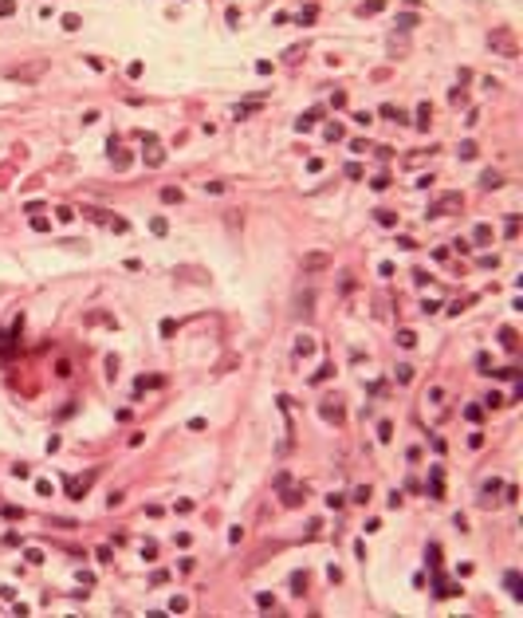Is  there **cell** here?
I'll list each match as a JSON object with an SVG mask.
<instances>
[{"label":"cell","mask_w":523,"mask_h":618,"mask_svg":"<svg viewBox=\"0 0 523 618\" xmlns=\"http://www.w3.org/2000/svg\"><path fill=\"white\" fill-rule=\"evenodd\" d=\"M83 217H91L95 225H110L114 232H130V221L118 217V213H106V209H95V205H83Z\"/></svg>","instance_id":"1"},{"label":"cell","mask_w":523,"mask_h":618,"mask_svg":"<svg viewBox=\"0 0 523 618\" xmlns=\"http://www.w3.org/2000/svg\"><path fill=\"white\" fill-rule=\"evenodd\" d=\"M488 48H492V52H500V55H508V59H516V55H520V40H516L508 28H500V32H492V36H488Z\"/></svg>","instance_id":"2"},{"label":"cell","mask_w":523,"mask_h":618,"mask_svg":"<svg viewBox=\"0 0 523 618\" xmlns=\"http://www.w3.org/2000/svg\"><path fill=\"white\" fill-rule=\"evenodd\" d=\"M44 71H48V63H28V67H8L4 75H8V79H24V83H32V79H40Z\"/></svg>","instance_id":"3"},{"label":"cell","mask_w":523,"mask_h":618,"mask_svg":"<svg viewBox=\"0 0 523 618\" xmlns=\"http://www.w3.org/2000/svg\"><path fill=\"white\" fill-rule=\"evenodd\" d=\"M464 209V197L460 193H453V197H445V201H437V205L429 209V217H441V213H460Z\"/></svg>","instance_id":"4"},{"label":"cell","mask_w":523,"mask_h":618,"mask_svg":"<svg viewBox=\"0 0 523 618\" xmlns=\"http://www.w3.org/2000/svg\"><path fill=\"white\" fill-rule=\"evenodd\" d=\"M279 492H283V504H287V508H299V504H303V496H307V488H291V480H283V484H279Z\"/></svg>","instance_id":"5"},{"label":"cell","mask_w":523,"mask_h":618,"mask_svg":"<svg viewBox=\"0 0 523 618\" xmlns=\"http://www.w3.org/2000/svg\"><path fill=\"white\" fill-rule=\"evenodd\" d=\"M323 417H327V421H334V425H342V421H346L342 402H338V398H327V402H323Z\"/></svg>","instance_id":"6"},{"label":"cell","mask_w":523,"mask_h":618,"mask_svg":"<svg viewBox=\"0 0 523 618\" xmlns=\"http://www.w3.org/2000/svg\"><path fill=\"white\" fill-rule=\"evenodd\" d=\"M327 264H330L327 252H307V256H303V272H323Z\"/></svg>","instance_id":"7"},{"label":"cell","mask_w":523,"mask_h":618,"mask_svg":"<svg viewBox=\"0 0 523 618\" xmlns=\"http://www.w3.org/2000/svg\"><path fill=\"white\" fill-rule=\"evenodd\" d=\"M146 146H150V150H146V165H161V161H165V154L157 150V138H154V134H146Z\"/></svg>","instance_id":"8"},{"label":"cell","mask_w":523,"mask_h":618,"mask_svg":"<svg viewBox=\"0 0 523 618\" xmlns=\"http://www.w3.org/2000/svg\"><path fill=\"white\" fill-rule=\"evenodd\" d=\"M500 343H504L508 351H520V331H516V327H504V331H500Z\"/></svg>","instance_id":"9"},{"label":"cell","mask_w":523,"mask_h":618,"mask_svg":"<svg viewBox=\"0 0 523 618\" xmlns=\"http://www.w3.org/2000/svg\"><path fill=\"white\" fill-rule=\"evenodd\" d=\"M429 122H433V106L417 103V126H413V130H429Z\"/></svg>","instance_id":"10"},{"label":"cell","mask_w":523,"mask_h":618,"mask_svg":"<svg viewBox=\"0 0 523 618\" xmlns=\"http://www.w3.org/2000/svg\"><path fill=\"white\" fill-rule=\"evenodd\" d=\"M91 484H95V476H83V480H71V488H67V492L79 500V496H87V488H91Z\"/></svg>","instance_id":"11"},{"label":"cell","mask_w":523,"mask_h":618,"mask_svg":"<svg viewBox=\"0 0 523 618\" xmlns=\"http://www.w3.org/2000/svg\"><path fill=\"white\" fill-rule=\"evenodd\" d=\"M382 118H393L397 126H405V122H409V118H405V110H397L393 103H386V106H382Z\"/></svg>","instance_id":"12"},{"label":"cell","mask_w":523,"mask_h":618,"mask_svg":"<svg viewBox=\"0 0 523 618\" xmlns=\"http://www.w3.org/2000/svg\"><path fill=\"white\" fill-rule=\"evenodd\" d=\"M374 217H378V225H382V229H393V225H397V213H393V209H378Z\"/></svg>","instance_id":"13"},{"label":"cell","mask_w":523,"mask_h":618,"mask_svg":"<svg viewBox=\"0 0 523 618\" xmlns=\"http://www.w3.org/2000/svg\"><path fill=\"white\" fill-rule=\"evenodd\" d=\"M295 355H315V339L311 335H299V339H295Z\"/></svg>","instance_id":"14"},{"label":"cell","mask_w":523,"mask_h":618,"mask_svg":"<svg viewBox=\"0 0 523 618\" xmlns=\"http://www.w3.org/2000/svg\"><path fill=\"white\" fill-rule=\"evenodd\" d=\"M157 386H165L161 374H146V378H138V390H157Z\"/></svg>","instance_id":"15"},{"label":"cell","mask_w":523,"mask_h":618,"mask_svg":"<svg viewBox=\"0 0 523 618\" xmlns=\"http://www.w3.org/2000/svg\"><path fill=\"white\" fill-rule=\"evenodd\" d=\"M386 8V0H366V4H358V16H378Z\"/></svg>","instance_id":"16"},{"label":"cell","mask_w":523,"mask_h":618,"mask_svg":"<svg viewBox=\"0 0 523 618\" xmlns=\"http://www.w3.org/2000/svg\"><path fill=\"white\" fill-rule=\"evenodd\" d=\"M319 118H323V106H311V110L299 118V130H307V126H311V122H319Z\"/></svg>","instance_id":"17"},{"label":"cell","mask_w":523,"mask_h":618,"mask_svg":"<svg viewBox=\"0 0 523 618\" xmlns=\"http://www.w3.org/2000/svg\"><path fill=\"white\" fill-rule=\"evenodd\" d=\"M161 201H165V205H177V201H181V189H177V185H165V189H161Z\"/></svg>","instance_id":"18"},{"label":"cell","mask_w":523,"mask_h":618,"mask_svg":"<svg viewBox=\"0 0 523 618\" xmlns=\"http://www.w3.org/2000/svg\"><path fill=\"white\" fill-rule=\"evenodd\" d=\"M342 138H346V130H342L338 122H330V126H327V142H342Z\"/></svg>","instance_id":"19"},{"label":"cell","mask_w":523,"mask_h":618,"mask_svg":"<svg viewBox=\"0 0 523 618\" xmlns=\"http://www.w3.org/2000/svg\"><path fill=\"white\" fill-rule=\"evenodd\" d=\"M500 181H504V177H500V173H496V169H488V173H484V177H480V185H484V189H496V185H500Z\"/></svg>","instance_id":"20"},{"label":"cell","mask_w":523,"mask_h":618,"mask_svg":"<svg viewBox=\"0 0 523 618\" xmlns=\"http://www.w3.org/2000/svg\"><path fill=\"white\" fill-rule=\"evenodd\" d=\"M472 240H476V244H488V240H492V225H480V229L472 232Z\"/></svg>","instance_id":"21"},{"label":"cell","mask_w":523,"mask_h":618,"mask_svg":"<svg viewBox=\"0 0 523 618\" xmlns=\"http://www.w3.org/2000/svg\"><path fill=\"white\" fill-rule=\"evenodd\" d=\"M512 591H516V599H523V587H520V571H508V579H504Z\"/></svg>","instance_id":"22"},{"label":"cell","mask_w":523,"mask_h":618,"mask_svg":"<svg viewBox=\"0 0 523 618\" xmlns=\"http://www.w3.org/2000/svg\"><path fill=\"white\" fill-rule=\"evenodd\" d=\"M350 500H354V504H366L370 500V484H358V488L350 492Z\"/></svg>","instance_id":"23"},{"label":"cell","mask_w":523,"mask_h":618,"mask_svg":"<svg viewBox=\"0 0 523 618\" xmlns=\"http://www.w3.org/2000/svg\"><path fill=\"white\" fill-rule=\"evenodd\" d=\"M397 343H401V347H413V343H417V335H413L409 327H401V331H397Z\"/></svg>","instance_id":"24"},{"label":"cell","mask_w":523,"mask_h":618,"mask_svg":"<svg viewBox=\"0 0 523 618\" xmlns=\"http://www.w3.org/2000/svg\"><path fill=\"white\" fill-rule=\"evenodd\" d=\"M110 154H114V165H118V169L130 165V154H126V150H114V146H110Z\"/></svg>","instance_id":"25"},{"label":"cell","mask_w":523,"mask_h":618,"mask_svg":"<svg viewBox=\"0 0 523 618\" xmlns=\"http://www.w3.org/2000/svg\"><path fill=\"white\" fill-rule=\"evenodd\" d=\"M256 607H260V611H275V599L263 591V595H256Z\"/></svg>","instance_id":"26"},{"label":"cell","mask_w":523,"mask_h":618,"mask_svg":"<svg viewBox=\"0 0 523 618\" xmlns=\"http://www.w3.org/2000/svg\"><path fill=\"white\" fill-rule=\"evenodd\" d=\"M32 229H36V232H48V229H52V221H48V217H40V213H36V217H32Z\"/></svg>","instance_id":"27"},{"label":"cell","mask_w":523,"mask_h":618,"mask_svg":"<svg viewBox=\"0 0 523 618\" xmlns=\"http://www.w3.org/2000/svg\"><path fill=\"white\" fill-rule=\"evenodd\" d=\"M393 378H397L401 386H405V382H413V366H397V374H393Z\"/></svg>","instance_id":"28"},{"label":"cell","mask_w":523,"mask_h":618,"mask_svg":"<svg viewBox=\"0 0 523 618\" xmlns=\"http://www.w3.org/2000/svg\"><path fill=\"white\" fill-rule=\"evenodd\" d=\"M291 591H307V575H303V571L291 575Z\"/></svg>","instance_id":"29"},{"label":"cell","mask_w":523,"mask_h":618,"mask_svg":"<svg viewBox=\"0 0 523 618\" xmlns=\"http://www.w3.org/2000/svg\"><path fill=\"white\" fill-rule=\"evenodd\" d=\"M205 193H228V181H205Z\"/></svg>","instance_id":"30"},{"label":"cell","mask_w":523,"mask_h":618,"mask_svg":"<svg viewBox=\"0 0 523 618\" xmlns=\"http://www.w3.org/2000/svg\"><path fill=\"white\" fill-rule=\"evenodd\" d=\"M150 229H154L157 236H165V232H169V225H165V217H154V221H150Z\"/></svg>","instance_id":"31"},{"label":"cell","mask_w":523,"mask_h":618,"mask_svg":"<svg viewBox=\"0 0 523 618\" xmlns=\"http://www.w3.org/2000/svg\"><path fill=\"white\" fill-rule=\"evenodd\" d=\"M79 24H83V20H79V16H75V12H67V16H63V28H67V32H75V28H79Z\"/></svg>","instance_id":"32"},{"label":"cell","mask_w":523,"mask_h":618,"mask_svg":"<svg viewBox=\"0 0 523 618\" xmlns=\"http://www.w3.org/2000/svg\"><path fill=\"white\" fill-rule=\"evenodd\" d=\"M504 232H508V236H520V217H508V225H504Z\"/></svg>","instance_id":"33"},{"label":"cell","mask_w":523,"mask_h":618,"mask_svg":"<svg viewBox=\"0 0 523 618\" xmlns=\"http://www.w3.org/2000/svg\"><path fill=\"white\" fill-rule=\"evenodd\" d=\"M350 150H354V154H366L370 142H366V138H350Z\"/></svg>","instance_id":"34"},{"label":"cell","mask_w":523,"mask_h":618,"mask_svg":"<svg viewBox=\"0 0 523 618\" xmlns=\"http://www.w3.org/2000/svg\"><path fill=\"white\" fill-rule=\"evenodd\" d=\"M55 217H59V221H75V209H71V205H59V209H55Z\"/></svg>","instance_id":"35"},{"label":"cell","mask_w":523,"mask_h":618,"mask_svg":"<svg viewBox=\"0 0 523 618\" xmlns=\"http://www.w3.org/2000/svg\"><path fill=\"white\" fill-rule=\"evenodd\" d=\"M354 122H358V126H370V122H374V114H370V110H354Z\"/></svg>","instance_id":"36"},{"label":"cell","mask_w":523,"mask_h":618,"mask_svg":"<svg viewBox=\"0 0 523 618\" xmlns=\"http://www.w3.org/2000/svg\"><path fill=\"white\" fill-rule=\"evenodd\" d=\"M315 16H319V8H315V4H307V8H303V16H299V20H303V24H315Z\"/></svg>","instance_id":"37"},{"label":"cell","mask_w":523,"mask_h":618,"mask_svg":"<svg viewBox=\"0 0 523 618\" xmlns=\"http://www.w3.org/2000/svg\"><path fill=\"white\" fill-rule=\"evenodd\" d=\"M378 437H382V441H390V437H393V425H390V421H382V425H378Z\"/></svg>","instance_id":"38"},{"label":"cell","mask_w":523,"mask_h":618,"mask_svg":"<svg viewBox=\"0 0 523 618\" xmlns=\"http://www.w3.org/2000/svg\"><path fill=\"white\" fill-rule=\"evenodd\" d=\"M327 504H330V508H346V496H338V492H330V496H327Z\"/></svg>","instance_id":"39"},{"label":"cell","mask_w":523,"mask_h":618,"mask_svg":"<svg viewBox=\"0 0 523 618\" xmlns=\"http://www.w3.org/2000/svg\"><path fill=\"white\" fill-rule=\"evenodd\" d=\"M24 559H28V563H44V551H36V547H28V551H24Z\"/></svg>","instance_id":"40"},{"label":"cell","mask_w":523,"mask_h":618,"mask_svg":"<svg viewBox=\"0 0 523 618\" xmlns=\"http://www.w3.org/2000/svg\"><path fill=\"white\" fill-rule=\"evenodd\" d=\"M330 374H334V366H330V362H327V366H323V370H319V374H315L311 382H327V378H330Z\"/></svg>","instance_id":"41"},{"label":"cell","mask_w":523,"mask_h":618,"mask_svg":"<svg viewBox=\"0 0 523 618\" xmlns=\"http://www.w3.org/2000/svg\"><path fill=\"white\" fill-rule=\"evenodd\" d=\"M330 106H334V110H342V106H346V95H342V91H334V95H330Z\"/></svg>","instance_id":"42"},{"label":"cell","mask_w":523,"mask_h":618,"mask_svg":"<svg viewBox=\"0 0 523 618\" xmlns=\"http://www.w3.org/2000/svg\"><path fill=\"white\" fill-rule=\"evenodd\" d=\"M460 157H464V161H468V157H476V142H464V146H460Z\"/></svg>","instance_id":"43"},{"label":"cell","mask_w":523,"mask_h":618,"mask_svg":"<svg viewBox=\"0 0 523 618\" xmlns=\"http://www.w3.org/2000/svg\"><path fill=\"white\" fill-rule=\"evenodd\" d=\"M468 421H476V425H480V421H484V410H480V406H468Z\"/></svg>","instance_id":"44"},{"label":"cell","mask_w":523,"mask_h":618,"mask_svg":"<svg viewBox=\"0 0 523 618\" xmlns=\"http://www.w3.org/2000/svg\"><path fill=\"white\" fill-rule=\"evenodd\" d=\"M224 20H228V24L236 28V24H240V8H228V12H224Z\"/></svg>","instance_id":"45"},{"label":"cell","mask_w":523,"mask_h":618,"mask_svg":"<svg viewBox=\"0 0 523 618\" xmlns=\"http://www.w3.org/2000/svg\"><path fill=\"white\" fill-rule=\"evenodd\" d=\"M36 492L40 496H52V480H36Z\"/></svg>","instance_id":"46"},{"label":"cell","mask_w":523,"mask_h":618,"mask_svg":"<svg viewBox=\"0 0 523 618\" xmlns=\"http://www.w3.org/2000/svg\"><path fill=\"white\" fill-rule=\"evenodd\" d=\"M464 103H468V95H464V91L457 87V91H453V106H464Z\"/></svg>","instance_id":"47"},{"label":"cell","mask_w":523,"mask_h":618,"mask_svg":"<svg viewBox=\"0 0 523 618\" xmlns=\"http://www.w3.org/2000/svg\"><path fill=\"white\" fill-rule=\"evenodd\" d=\"M12 12H16V4L12 0H0V16H12Z\"/></svg>","instance_id":"48"}]
</instances>
